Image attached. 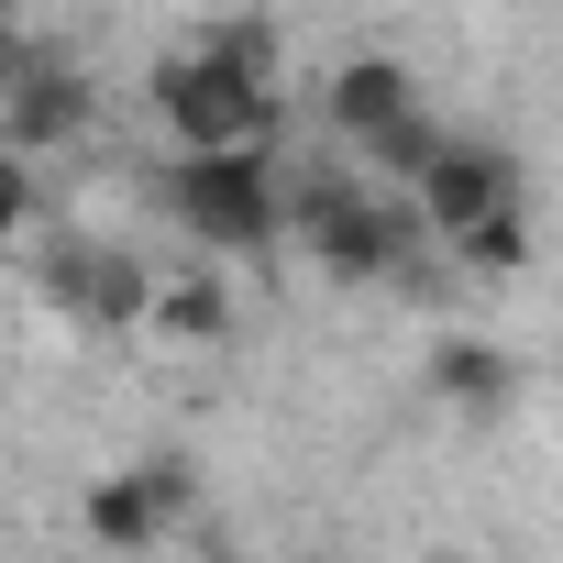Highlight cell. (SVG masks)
Instances as JSON below:
<instances>
[{
	"label": "cell",
	"instance_id": "cell-4",
	"mask_svg": "<svg viewBox=\"0 0 563 563\" xmlns=\"http://www.w3.org/2000/svg\"><path fill=\"white\" fill-rule=\"evenodd\" d=\"M508 210H530V177H519V155H508V144H475V133H453V144H442V166L420 177V232H442V254H453L464 232H486V221H508Z\"/></svg>",
	"mask_w": 563,
	"mask_h": 563
},
{
	"label": "cell",
	"instance_id": "cell-7",
	"mask_svg": "<svg viewBox=\"0 0 563 563\" xmlns=\"http://www.w3.org/2000/svg\"><path fill=\"white\" fill-rule=\"evenodd\" d=\"M409 122H420V78H409L398 56H343V67H332V133H343V144L376 155V144L409 133Z\"/></svg>",
	"mask_w": 563,
	"mask_h": 563
},
{
	"label": "cell",
	"instance_id": "cell-2",
	"mask_svg": "<svg viewBox=\"0 0 563 563\" xmlns=\"http://www.w3.org/2000/svg\"><path fill=\"white\" fill-rule=\"evenodd\" d=\"M166 210H177V232H199L210 254H254V243L288 232L276 155H177V166H166Z\"/></svg>",
	"mask_w": 563,
	"mask_h": 563
},
{
	"label": "cell",
	"instance_id": "cell-1",
	"mask_svg": "<svg viewBox=\"0 0 563 563\" xmlns=\"http://www.w3.org/2000/svg\"><path fill=\"white\" fill-rule=\"evenodd\" d=\"M155 111H166L177 155H276V78H243L210 45L155 56Z\"/></svg>",
	"mask_w": 563,
	"mask_h": 563
},
{
	"label": "cell",
	"instance_id": "cell-6",
	"mask_svg": "<svg viewBox=\"0 0 563 563\" xmlns=\"http://www.w3.org/2000/svg\"><path fill=\"white\" fill-rule=\"evenodd\" d=\"M188 519V464H122L89 486V541L100 552H155Z\"/></svg>",
	"mask_w": 563,
	"mask_h": 563
},
{
	"label": "cell",
	"instance_id": "cell-5",
	"mask_svg": "<svg viewBox=\"0 0 563 563\" xmlns=\"http://www.w3.org/2000/svg\"><path fill=\"white\" fill-rule=\"evenodd\" d=\"M89 111H100L89 67H67V56H45V45H23V56H12V78H0V144H12V166H34V155L78 144V133H89Z\"/></svg>",
	"mask_w": 563,
	"mask_h": 563
},
{
	"label": "cell",
	"instance_id": "cell-10",
	"mask_svg": "<svg viewBox=\"0 0 563 563\" xmlns=\"http://www.w3.org/2000/svg\"><path fill=\"white\" fill-rule=\"evenodd\" d=\"M155 343H221L232 332V299H221V276H155V310H144Z\"/></svg>",
	"mask_w": 563,
	"mask_h": 563
},
{
	"label": "cell",
	"instance_id": "cell-12",
	"mask_svg": "<svg viewBox=\"0 0 563 563\" xmlns=\"http://www.w3.org/2000/svg\"><path fill=\"white\" fill-rule=\"evenodd\" d=\"M420 563H464V552H420Z\"/></svg>",
	"mask_w": 563,
	"mask_h": 563
},
{
	"label": "cell",
	"instance_id": "cell-11",
	"mask_svg": "<svg viewBox=\"0 0 563 563\" xmlns=\"http://www.w3.org/2000/svg\"><path fill=\"white\" fill-rule=\"evenodd\" d=\"M453 254H464L475 276H519V265H530V210H508V221H486V232H464Z\"/></svg>",
	"mask_w": 563,
	"mask_h": 563
},
{
	"label": "cell",
	"instance_id": "cell-8",
	"mask_svg": "<svg viewBox=\"0 0 563 563\" xmlns=\"http://www.w3.org/2000/svg\"><path fill=\"white\" fill-rule=\"evenodd\" d=\"M431 398L464 409V420H497V409L519 398V365H508L497 343H475V332H442V343H431Z\"/></svg>",
	"mask_w": 563,
	"mask_h": 563
},
{
	"label": "cell",
	"instance_id": "cell-3",
	"mask_svg": "<svg viewBox=\"0 0 563 563\" xmlns=\"http://www.w3.org/2000/svg\"><path fill=\"white\" fill-rule=\"evenodd\" d=\"M288 243L321 265V276H343V288H365V276H387L398 254H409V221L387 210V199H365V188H343V177H310L299 199H288Z\"/></svg>",
	"mask_w": 563,
	"mask_h": 563
},
{
	"label": "cell",
	"instance_id": "cell-9",
	"mask_svg": "<svg viewBox=\"0 0 563 563\" xmlns=\"http://www.w3.org/2000/svg\"><path fill=\"white\" fill-rule=\"evenodd\" d=\"M67 299H78L89 321H111V332H144V310H155V276H144L133 254H78V265H67Z\"/></svg>",
	"mask_w": 563,
	"mask_h": 563
}]
</instances>
